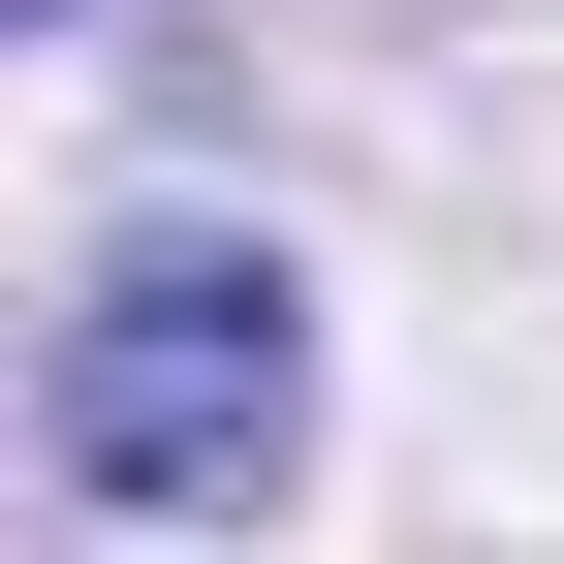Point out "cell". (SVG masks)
Wrapping results in <instances>:
<instances>
[{"label":"cell","instance_id":"6da1fadb","mask_svg":"<svg viewBox=\"0 0 564 564\" xmlns=\"http://www.w3.org/2000/svg\"><path fill=\"white\" fill-rule=\"evenodd\" d=\"M282 408H314L282 251H126L95 314H63L32 440H63V502H251V470H282Z\"/></svg>","mask_w":564,"mask_h":564}]
</instances>
